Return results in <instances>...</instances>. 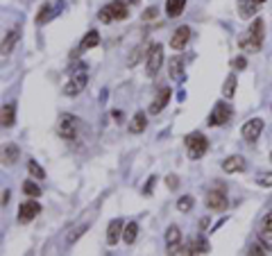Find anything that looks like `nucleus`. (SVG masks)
Wrapping results in <instances>:
<instances>
[{"instance_id": "f257e3e1", "label": "nucleus", "mask_w": 272, "mask_h": 256, "mask_svg": "<svg viewBox=\"0 0 272 256\" xmlns=\"http://www.w3.org/2000/svg\"><path fill=\"white\" fill-rule=\"evenodd\" d=\"M266 25H263V18H254L252 25L247 27L245 37H240L238 46L240 50H245V52H259L263 46V37H266Z\"/></svg>"}, {"instance_id": "f03ea898", "label": "nucleus", "mask_w": 272, "mask_h": 256, "mask_svg": "<svg viewBox=\"0 0 272 256\" xmlns=\"http://www.w3.org/2000/svg\"><path fill=\"white\" fill-rule=\"evenodd\" d=\"M100 23H111V21H127L129 18V2L125 0H113L109 5H105L98 11Z\"/></svg>"}, {"instance_id": "7ed1b4c3", "label": "nucleus", "mask_w": 272, "mask_h": 256, "mask_svg": "<svg viewBox=\"0 0 272 256\" xmlns=\"http://www.w3.org/2000/svg\"><path fill=\"white\" fill-rule=\"evenodd\" d=\"M184 143H186V152H188L191 159H202V156L207 154V150H209V141L204 139L202 132L188 134L186 139H184Z\"/></svg>"}, {"instance_id": "20e7f679", "label": "nucleus", "mask_w": 272, "mask_h": 256, "mask_svg": "<svg viewBox=\"0 0 272 256\" xmlns=\"http://www.w3.org/2000/svg\"><path fill=\"white\" fill-rule=\"evenodd\" d=\"M86 82H89V77H86V73H84V66H82V68H77V70H70V80L64 84V93L68 98L80 96V93L84 91Z\"/></svg>"}, {"instance_id": "39448f33", "label": "nucleus", "mask_w": 272, "mask_h": 256, "mask_svg": "<svg viewBox=\"0 0 272 256\" xmlns=\"http://www.w3.org/2000/svg\"><path fill=\"white\" fill-rule=\"evenodd\" d=\"M77 129H80V120L70 113H64V116H59V123H57V132L61 139L66 141H75L77 139Z\"/></svg>"}, {"instance_id": "423d86ee", "label": "nucleus", "mask_w": 272, "mask_h": 256, "mask_svg": "<svg viewBox=\"0 0 272 256\" xmlns=\"http://www.w3.org/2000/svg\"><path fill=\"white\" fill-rule=\"evenodd\" d=\"M161 64H163V46L161 43H152L148 52V64H145V73L148 77H155L159 73Z\"/></svg>"}, {"instance_id": "0eeeda50", "label": "nucleus", "mask_w": 272, "mask_h": 256, "mask_svg": "<svg viewBox=\"0 0 272 256\" xmlns=\"http://www.w3.org/2000/svg\"><path fill=\"white\" fill-rule=\"evenodd\" d=\"M231 107L227 104V102H216L214 111H211V116H209V125L211 127H222V125H227L231 120Z\"/></svg>"}, {"instance_id": "6e6552de", "label": "nucleus", "mask_w": 272, "mask_h": 256, "mask_svg": "<svg viewBox=\"0 0 272 256\" xmlns=\"http://www.w3.org/2000/svg\"><path fill=\"white\" fill-rule=\"evenodd\" d=\"M39 213H41V204L37 202V198H30L21 204V208H18V222L21 224L32 222Z\"/></svg>"}, {"instance_id": "1a4fd4ad", "label": "nucleus", "mask_w": 272, "mask_h": 256, "mask_svg": "<svg viewBox=\"0 0 272 256\" xmlns=\"http://www.w3.org/2000/svg\"><path fill=\"white\" fill-rule=\"evenodd\" d=\"M204 204H207L211 211H224L229 200H227V193L224 191H209L207 198H204Z\"/></svg>"}, {"instance_id": "9d476101", "label": "nucleus", "mask_w": 272, "mask_h": 256, "mask_svg": "<svg viewBox=\"0 0 272 256\" xmlns=\"http://www.w3.org/2000/svg\"><path fill=\"white\" fill-rule=\"evenodd\" d=\"M261 132H263V120L261 118H252V120H247L245 125H243V139L247 141V143H254L259 136H261Z\"/></svg>"}, {"instance_id": "9b49d317", "label": "nucleus", "mask_w": 272, "mask_h": 256, "mask_svg": "<svg viewBox=\"0 0 272 256\" xmlns=\"http://www.w3.org/2000/svg\"><path fill=\"white\" fill-rule=\"evenodd\" d=\"M188 39H191V27L188 25H181V27H177L175 32H172V39H170V46H172V50H184L186 48V43H188Z\"/></svg>"}, {"instance_id": "f8f14e48", "label": "nucleus", "mask_w": 272, "mask_h": 256, "mask_svg": "<svg viewBox=\"0 0 272 256\" xmlns=\"http://www.w3.org/2000/svg\"><path fill=\"white\" fill-rule=\"evenodd\" d=\"M123 231H125V224L120 218H113L107 227V245H116L118 238H123Z\"/></svg>"}, {"instance_id": "ddd939ff", "label": "nucleus", "mask_w": 272, "mask_h": 256, "mask_svg": "<svg viewBox=\"0 0 272 256\" xmlns=\"http://www.w3.org/2000/svg\"><path fill=\"white\" fill-rule=\"evenodd\" d=\"M170 89L168 86H161L159 93H157V98L152 100V104H150V113H161L163 111V107L168 104V100H170Z\"/></svg>"}, {"instance_id": "4468645a", "label": "nucleus", "mask_w": 272, "mask_h": 256, "mask_svg": "<svg viewBox=\"0 0 272 256\" xmlns=\"http://www.w3.org/2000/svg\"><path fill=\"white\" fill-rule=\"evenodd\" d=\"M222 170L227 172V175H231V172H243L245 170V159L238 154L227 156V159L222 161Z\"/></svg>"}, {"instance_id": "2eb2a0df", "label": "nucleus", "mask_w": 272, "mask_h": 256, "mask_svg": "<svg viewBox=\"0 0 272 256\" xmlns=\"http://www.w3.org/2000/svg\"><path fill=\"white\" fill-rule=\"evenodd\" d=\"M179 240H181V231H179V227L170 224V227L165 229V247H168V254H172V252L177 250Z\"/></svg>"}, {"instance_id": "dca6fc26", "label": "nucleus", "mask_w": 272, "mask_h": 256, "mask_svg": "<svg viewBox=\"0 0 272 256\" xmlns=\"http://www.w3.org/2000/svg\"><path fill=\"white\" fill-rule=\"evenodd\" d=\"M14 120H16V107L14 104H2L0 109V125L5 129L14 127Z\"/></svg>"}, {"instance_id": "f3484780", "label": "nucleus", "mask_w": 272, "mask_h": 256, "mask_svg": "<svg viewBox=\"0 0 272 256\" xmlns=\"http://www.w3.org/2000/svg\"><path fill=\"white\" fill-rule=\"evenodd\" d=\"M168 75H170V80H184V59L172 57L168 64Z\"/></svg>"}, {"instance_id": "a211bd4d", "label": "nucleus", "mask_w": 272, "mask_h": 256, "mask_svg": "<svg viewBox=\"0 0 272 256\" xmlns=\"http://www.w3.org/2000/svg\"><path fill=\"white\" fill-rule=\"evenodd\" d=\"M145 127H148V118H145V113L143 111H139L136 116L129 120V134H141V132H145Z\"/></svg>"}, {"instance_id": "6ab92c4d", "label": "nucleus", "mask_w": 272, "mask_h": 256, "mask_svg": "<svg viewBox=\"0 0 272 256\" xmlns=\"http://www.w3.org/2000/svg\"><path fill=\"white\" fill-rule=\"evenodd\" d=\"M16 41H18V27H14V30H9V32L5 34V39H2V54H5V57L14 50Z\"/></svg>"}, {"instance_id": "aec40b11", "label": "nucleus", "mask_w": 272, "mask_h": 256, "mask_svg": "<svg viewBox=\"0 0 272 256\" xmlns=\"http://www.w3.org/2000/svg\"><path fill=\"white\" fill-rule=\"evenodd\" d=\"M186 7V0H165V14L170 18H177Z\"/></svg>"}, {"instance_id": "412c9836", "label": "nucleus", "mask_w": 272, "mask_h": 256, "mask_svg": "<svg viewBox=\"0 0 272 256\" xmlns=\"http://www.w3.org/2000/svg\"><path fill=\"white\" fill-rule=\"evenodd\" d=\"M98 43H100V34H98L96 30H89V32L84 34V39H82V43H80V50H89V48H96Z\"/></svg>"}, {"instance_id": "4be33fe9", "label": "nucleus", "mask_w": 272, "mask_h": 256, "mask_svg": "<svg viewBox=\"0 0 272 256\" xmlns=\"http://www.w3.org/2000/svg\"><path fill=\"white\" fill-rule=\"evenodd\" d=\"M256 7H259V5H256L254 0H238V11H240V16H243V18L254 16Z\"/></svg>"}, {"instance_id": "5701e85b", "label": "nucleus", "mask_w": 272, "mask_h": 256, "mask_svg": "<svg viewBox=\"0 0 272 256\" xmlns=\"http://www.w3.org/2000/svg\"><path fill=\"white\" fill-rule=\"evenodd\" d=\"M136 236H139V224H136V222H127V224H125L123 240L127 243V245H132L134 240H136Z\"/></svg>"}, {"instance_id": "b1692460", "label": "nucleus", "mask_w": 272, "mask_h": 256, "mask_svg": "<svg viewBox=\"0 0 272 256\" xmlns=\"http://www.w3.org/2000/svg\"><path fill=\"white\" fill-rule=\"evenodd\" d=\"M16 159H18V148L16 145H7V148L2 150V163L11 165V163H16Z\"/></svg>"}, {"instance_id": "393cba45", "label": "nucleus", "mask_w": 272, "mask_h": 256, "mask_svg": "<svg viewBox=\"0 0 272 256\" xmlns=\"http://www.w3.org/2000/svg\"><path fill=\"white\" fill-rule=\"evenodd\" d=\"M234 93H236V75L231 73L227 80H224V84H222V96L227 98V100H231L234 98Z\"/></svg>"}, {"instance_id": "a878e982", "label": "nucleus", "mask_w": 272, "mask_h": 256, "mask_svg": "<svg viewBox=\"0 0 272 256\" xmlns=\"http://www.w3.org/2000/svg\"><path fill=\"white\" fill-rule=\"evenodd\" d=\"M188 254H209V243L204 238H198L188 245Z\"/></svg>"}, {"instance_id": "bb28decb", "label": "nucleus", "mask_w": 272, "mask_h": 256, "mask_svg": "<svg viewBox=\"0 0 272 256\" xmlns=\"http://www.w3.org/2000/svg\"><path fill=\"white\" fill-rule=\"evenodd\" d=\"M27 172L32 175V179H46V170H43L41 165L37 163V161H27Z\"/></svg>"}, {"instance_id": "cd10ccee", "label": "nucleus", "mask_w": 272, "mask_h": 256, "mask_svg": "<svg viewBox=\"0 0 272 256\" xmlns=\"http://www.w3.org/2000/svg\"><path fill=\"white\" fill-rule=\"evenodd\" d=\"M23 193H25L27 198H41V188H39V184L34 182H23Z\"/></svg>"}, {"instance_id": "c85d7f7f", "label": "nucleus", "mask_w": 272, "mask_h": 256, "mask_svg": "<svg viewBox=\"0 0 272 256\" xmlns=\"http://www.w3.org/2000/svg\"><path fill=\"white\" fill-rule=\"evenodd\" d=\"M193 204H195V200H193L191 195H181V198L177 200V208H179L181 213H188L193 208Z\"/></svg>"}, {"instance_id": "c756f323", "label": "nucleus", "mask_w": 272, "mask_h": 256, "mask_svg": "<svg viewBox=\"0 0 272 256\" xmlns=\"http://www.w3.org/2000/svg\"><path fill=\"white\" fill-rule=\"evenodd\" d=\"M86 229H89V222H84V224H80V227H75V229H70V234L66 236V243H68V245H73L75 240L80 238V236L84 234Z\"/></svg>"}, {"instance_id": "7c9ffc66", "label": "nucleus", "mask_w": 272, "mask_h": 256, "mask_svg": "<svg viewBox=\"0 0 272 256\" xmlns=\"http://www.w3.org/2000/svg\"><path fill=\"white\" fill-rule=\"evenodd\" d=\"M50 18H53V9H50V5H43L41 9H39V16H37V25H43V23H48Z\"/></svg>"}, {"instance_id": "2f4dec72", "label": "nucleus", "mask_w": 272, "mask_h": 256, "mask_svg": "<svg viewBox=\"0 0 272 256\" xmlns=\"http://www.w3.org/2000/svg\"><path fill=\"white\" fill-rule=\"evenodd\" d=\"M143 50H145V46H141V48H136V50H134V52L127 57V66H129V68H132L134 64H139L141 59H143Z\"/></svg>"}, {"instance_id": "473e14b6", "label": "nucleus", "mask_w": 272, "mask_h": 256, "mask_svg": "<svg viewBox=\"0 0 272 256\" xmlns=\"http://www.w3.org/2000/svg\"><path fill=\"white\" fill-rule=\"evenodd\" d=\"M256 182H259V186L270 188L272 186V172H263V175H259L256 177Z\"/></svg>"}, {"instance_id": "72a5a7b5", "label": "nucleus", "mask_w": 272, "mask_h": 256, "mask_svg": "<svg viewBox=\"0 0 272 256\" xmlns=\"http://www.w3.org/2000/svg\"><path fill=\"white\" fill-rule=\"evenodd\" d=\"M263 234H266V236H272V211L263 215Z\"/></svg>"}, {"instance_id": "f704fd0d", "label": "nucleus", "mask_w": 272, "mask_h": 256, "mask_svg": "<svg viewBox=\"0 0 272 256\" xmlns=\"http://www.w3.org/2000/svg\"><path fill=\"white\" fill-rule=\"evenodd\" d=\"M157 14H159V11H157V7H148V9L143 11V16H141V18H143V21H155Z\"/></svg>"}, {"instance_id": "c9c22d12", "label": "nucleus", "mask_w": 272, "mask_h": 256, "mask_svg": "<svg viewBox=\"0 0 272 256\" xmlns=\"http://www.w3.org/2000/svg\"><path fill=\"white\" fill-rule=\"evenodd\" d=\"M231 66H234L236 70H245L247 68V59L245 57H236L234 61H231Z\"/></svg>"}, {"instance_id": "e433bc0d", "label": "nucleus", "mask_w": 272, "mask_h": 256, "mask_svg": "<svg viewBox=\"0 0 272 256\" xmlns=\"http://www.w3.org/2000/svg\"><path fill=\"white\" fill-rule=\"evenodd\" d=\"M155 186H157V177H150L148 184L143 186V195H150V193L155 191Z\"/></svg>"}, {"instance_id": "4c0bfd02", "label": "nucleus", "mask_w": 272, "mask_h": 256, "mask_svg": "<svg viewBox=\"0 0 272 256\" xmlns=\"http://www.w3.org/2000/svg\"><path fill=\"white\" fill-rule=\"evenodd\" d=\"M247 254H252V256H261V254H266V247H259V245H254Z\"/></svg>"}, {"instance_id": "58836bf2", "label": "nucleus", "mask_w": 272, "mask_h": 256, "mask_svg": "<svg viewBox=\"0 0 272 256\" xmlns=\"http://www.w3.org/2000/svg\"><path fill=\"white\" fill-rule=\"evenodd\" d=\"M165 184H168V188H177V184H179V182H177L175 175H170L168 179H165Z\"/></svg>"}, {"instance_id": "ea45409f", "label": "nucleus", "mask_w": 272, "mask_h": 256, "mask_svg": "<svg viewBox=\"0 0 272 256\" xmlns=\"http://www.w3.org/2000/svg\"><path fill=\"white\" fill-rule=\"evenodd\" d=\"M9 198H11V193H9V191H5V193H2V206H5V204L9 202Z\"/></svg>"}, {"instance_id": "a19ab883", "label": "nucleus", "mask_w": 272, "mask_h": 256, "mask_svg": "<svg viewBox=\"0 0 272 256\" xmlns=\"http://www.w3.org/2000/svg\"><path fill=\"white\" fill-rule=\"evenodd\" d=\"M125 2H129V5H136V2H141V0H125Z\"/></svg>"}, {"instance_id": "79ce46f5", "label": "nucleus", "mask_w": 272, "mask_h": 256, "mask_svg": "<svg viewBox=\"0 0 272 256\" xmlns=\"http://www.w3.org/2000/svg\"><path fill=\"white\" fill-rule=\"evenodd\" d=\"M254 2H256V5H263V2H266V0H254Z\"/></svg>"}, {"instance_id": "37998d69", "label": "nucleus", "mask_w": 272, "mask_h": 256, "mask_svg": "<svg viewBox=\"0 0 272 256\" xmlns=\"http://www.w3.org/2000/svg\"><path fill=\"white\" fill-rule=\"evenodd\" d=\"M270 161H272V152H270Z\"/></svg>"}]
</instances>
